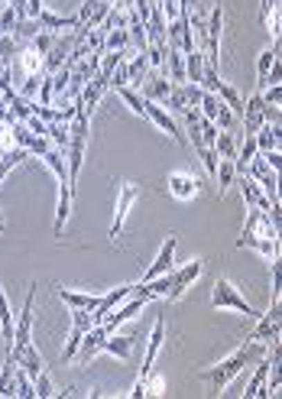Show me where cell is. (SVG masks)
I'll return each instance as SVG.
<instances>
[{
    "instance_id": "19",
    "label": "cell",
    "mask_w": 282,
    "mask_h": 399,
    "mask_svg": "<svg viewBox=\"0 0 282 399\" xmlns=\"http://www.w3.org/2000/svg\"><path fill=\"white\" fill-rule=\"evenodd\" d=\"M39 30H49V33H62V30H78L81 23H78V17L71 13V17H59V13H49V10H42L39 17Z\"/></svg>"
},
{
    "instance_id": "34",
    "label": "cell",
    "mask_w": 282,
    "mask_h": 399,
    "mask_svg": "<svg viewBox=\"0 0 282 399\" xmlns=\"http://www.w3.org/2000/svg\"><path fill=\"white\" fill-rule=\"evenodd\" d=\"M17 52H20V42H17V36H10V33H0V62H10Z\"/></svg>"
},
{
    "instance_id": "4",
    "label": "cell",
    "mask_w": 282,
    "mask_h": 399,
    "mask_svg": "<svg viewBox=\"0 0 282 399\" xmlns=\"http://www.w3.org/2000/svg\"><path fill=\"white\" fill-rule=\"evenodd\" d=\"M94 325L88 309H71V331H69V341H65V350H62V364H71L75 354H78V344L85 338V331Z\"/></svg>"
},
{
    "instance_id": "3",
    "label": "cell",
    "mask_w": 282,
    "mask_h": 399,
    "mask_svg": "<svg viewBox=\"0 0 282 399\" xmlns=\"http://www.w3.org/2000/svg\"><path fill=\"white\" fill-rule=\"evenodd\" d=\"M211 305L214 309H231V312H240V315H247V319H260V312L253 309L250 302L243 299V292L233 286L231 280H218L211 289Z\"/></svg>"
},
{
    "instance_id": "7",
    "label": "cell",
    "mask_w": 282,
    "mask_h": 399,
    "mask_svg": "<svg viewBox=\"0 0 282 399\" xmlns=\"http://www.w3.org/2000/svg\"><path fill=\"white\" fill-rule=\"evenodd\" d=\"M143 117L152 120V124H156V127H159L162 133H169V140L182 143V130H179V124H175V117H172L169 110L162 108L159 101H146V98H143Z\"/></svg>"
},
{
    "instance_id": "42",
    "label": "cell",
    "mask_w": 282,
    "mask_h": 399,
    "mask_svg": "<svg viewBox=\"0 0 282 399\" xmlns=\"http://www.w3.org/2000/svg\"><path fill=\"white\" fill-rule=\"evenodd\" d=\"M26 127H30L33 133H36V137H46V130H49V124H46V120H39L36 114H33V117L26 120Z\"/></svg>"
},
{
    "instance_id": "43",
    "label": "cell",
    "mask_w": 282,
    "mask_h": 399,
    "mask_svg": "<svg viewBox=\"0 0 282 399\" xmlns=\"http://www.w3.org/2000/svg\"><path fill=\"white\" fill-rule=\"evenodd\" d=\"M162 389H166V383H162V377H156V380H150V377H146V396H159Z\"/></svg>"
},
{
    "instance_id": "38",
    "label": "cell",
    "mask_w": 282,
    "mask_h": 399,
    "mask_svg": "<svg viewBox=\"0 0 282 399\" xmlns=\"http://www.w3.org/2000/svg\"><path fill=\"white\" fill-rule=\"evenodd\" d=\"M214 124H218V130H233V127H237V114H233L227 104H221V108H218V117H214Z\"/></svg>"
},
{
    "instance_id": "27",
    "label": "cell",
    "mask_w": 282,
    "mask_h": 399,
    "mask_svg": "<svg viewBox=\"0 0 282 399\" xmlns=\"http://www.w3.org/2000/svg\"><path fill=\"white\" fill-rule=\"evenodd\" d=\"M26 156H30V153L23 150V146H13V150H7V153H3V156H0V182L7 179L13 166H20V162L26 160Z\"/></svg>"
},
{
    "instance_id": "5",
    "label": "cell",
    "mask_w": 282,
    "mask_h": 399,
    "mask_svg": "<svg viewBox=\"0 0 282 399\" xmlns=\"http://www.w3.org/2000/svg\"><path fill=\"white\" fill-rule=\"evenodd\" d=\"M33 305H36V282L30 286V292H26V302H23V309H20V319H17V325H13V341H10V348L13 350H20L30 344V334H33Z\"/></svg>"
},
{
    "instance_id": "26",
    "label": "cell",
    "mask_w": 282,
    "mask_h": 399,
    "mask_svg": "<svg viewBox=\"0 0 282 399\" xmlns=\"http://www.w3.org/2000/svg\"><path fill=\"white\" fill-rule=\"evenodd\" d=\"M13 370H17V360H13L10 350H7V360H3V370H0V396H17V387H13Z\"/></svg>"
},
{
    "instance_id": "45",
    "label": "cell",
    "mask_w": 282,
    "mask_h": 399,
    "mask_svg": "<svg viewBox=\"0 0 282 399\" xmlns=\"http://www.w3.org/2000/svg\"><path fill=\"white\" fill-rule=\"evenodd\" d=\"M13 13H17V20H26V0H10Z\"/></svg>"
},
{
    "instance_id": "1",
    "label": "cell",
    "mask_w": 282,
    "mask_h": 399,
    "mask_svg": "<svg viewBox=\"0 0 282 399\" xmlns=\"http://www.w3.org/2000/svg\"><path fill=\"white\" fill-rule=\"evenodd\" d=\"M253 354H256V344H253V341H243V344L233 350L231 357H224L221 364H214L211 370H204L202 380L211 387V393H221V389L227 387V383H231L237 373H243V367H247V360H250Z\"/></svg>"
},
{
    "instance_id": "28",
    "label": "cell",
    "mask_w": 282,
    "mask_h": 399,
    "mask_svg": "<svg viewBox=\"0 0 282 399\" xmlns=\"http://www.w3.org/2000/svg\"><path fill=\"white\" fill-rule=\"evenodd\" d=\"M214 179H218V189H221V195L233 185V179H237V169H233V160H218V172H214Z\"/></svg>"
},
{
    "instance_id": "8",
    "label": "cell",
    "mask_w": 282,
    "mask_h": 399,
    "mask_svg": "<svg viewBox=\"0 0 282 399\" xmlns=\"http://www.w3.org/2000/svg\"><path fill=\"white\" fill-rule=\"evenodd\" d=\"M202 270H204V260H192V263H185L182 270L172 273V286H169V292H166V299H172V302L182 299L185 289H188V286L202 276Z\"/></svg>"
},
{
    "instance_id": "14",
    "label": "cell",
    "mask_w": 282,
    "mask_h": 399,
    "mask_svg": "<svg viewBox=\"0 0 282 399\" xmlns=\"http://www.w3.org/2000/svg\"><path fill=\"white\" fill-rule=\"evenodd\" d=\"M279 357L276 350H272V357L266 354V357L260 360V367H256V373H253V380L247 383V389H243V399H256V396H270V389H266V377H270V364Z\"/></svg>"
},
{
    "instance_id": "33",
    "label": "cell",
    "mask_w": 282,
    "mask_h": 399,
    "mask_svg": "<svg viewBox=\"0 0 282 399\" xmlns=\"http://www.w3.org/2000/svg\"><path fill=\"white\" fill-rule=\"evenodd\" d=\"M39 81H42V71H30L26 81H23V88L17 91V94L26 98V101H36V94H39Z\"/></svg>"
},
{
    "instance_id": "46",
    "label": "cell",
    "mask_w": 282,
    "mask_h": 399,
    "mask_svg": "<svg viewBox=\"0 0 282 399\" xmlns=\"http://www.w3.org/2000/svg\"><path fill=\"white\" fill-rule=\"evenodd\" d=\"M3 230H7V224H3V214H0V234H3Z\"/></svg>"
},
{
    "instance_id": "29",
    "label": "cell",
    "mask_w": 282,
    "mask_h": 399,
    "mask_svg": "<svg viewBox=\"0 0 282 399\" xmlns=\"http://www.w3.org/2000/svg\"><path fill=\"white\" fill-rule=\"evenodd\" d=\"M13 387H17V396L23 399H33L36 396V387H33V377L26 373V370L17 364V370H13Z\"/></svg>"
},
{
    "instance_id": "20",
    "label": "cell",
    "mask_w": 282,
    "mask_h": 399,
    "mask_svg": "<svg viewBox=\"0 0 282 399\" xmlns=\"http://www.w3.org/2000/svg\"><path fill=\"white\" fill-rule=\"evenodd\" d=\"M59 299L69 305V309H88L94 312L98 309V302H101V296H88V292H75V289H65V286H59Z\"/></svg>"
},
{
    "instance_id": "12",
    "label": "cell",
    "mask_w": 282,
    "mask_h": 399,
    "mask_svg": "<svg viewBox=\"0 0 282 399\" xmlns=\"http://www.w3.org/2000/svg\"><path fill=\"white\" fill-rule=\"evenodd\" d=\"M172 260H175V237L169 234V237L162 240L156 260L150 263V270L143 273V282H150V280H156V276H162V273H169L172 270Z\"/></svg>"
},
{
    "instance_id": "9",
    "label": "cell",
    "mask_w": 282,
    "mask_h": 399,
    "mask_svg": "<svg viewBox=\"0 0 282 399\" xmlns=\"http://www.w3.org/2000/svg\"><path fill=\"white\" fill-rule=\"evenodd\" d=\"M247 341H253V344H260V341H279V299H272V309L266 312V315H260V325L247 334Z\"/></svg>"
},
{
    "instance_id": "22",
    "label": "cell",
    "mask_w": 282,
    "mask_h": 399,
    "mask_svg": "<svg viewBox=\"0 0 282 399\" xmlns=\"http://www.w3.org/2000/svg\"><path fill=\"white\" fill-rule=\"evenodd\" d=\"M202 78H204V56H202V49L185 52V81L202 85Z\"/></svg>"
},
{
    "instance_id": "35",
    "label": "cell",
    "mask_w": 282,
    "mask_h": 399,
    "mask_svg": "<svg viewBox=\"0 0 282 399\" xmlns=\"http://www.w3.org/2000/svg\"><path fill=\"white\" fill-rule=\"evenodd\" d=\"M33 387H36V396H39V399L55 396V387H52V380H49V373H46V370L33 377Z\"/></svg>"
},
{
    "instance_id": "40",
    "label": "cell",
    "mask_w": 282,
    "mask_h": 399,
    "mask_svg": "<svg viewBox=\"0 0 282 399\" xmlns=\"http://www.w3.org/2000/svg\"><path fill=\"white\" fill-rule=\"evenodd\" d=\"M13 26H17V13H13V7H7L0 13V33H13Z\"/></svg>"
},
{
    "instance_id": "23",
    "label": "cell",
    "mask_w": 282,
    "mask_h": 399,
    "mask_svg": "<svg viewBox=\"0 0 282 399\" xmlns=\"http://www.w3.org/2000/svg\"><path fill=\"white\" fill-rule=\"evenodd\" d=\"M214 94H218V98H221V104H227V108H231L233 114H237V117H240V114H243V98H240V91L233 88V85H227V81H221Z\"/></svg>"
},
{
    "instance_id": "41",
    "label": "cell",
    "mask_w": 282,
    "mask_h": 399,
    "mask_svg": "<svg viewBox=\"0 0 282 399\" xmlns=\"http://www.w3.org/2000/svg\"><path fill=\"white\" fill-rule=\"evenodd\" d=\"M263 156V162L270 166L272 172H279V166H282V156H279V150H266V153H260Z\"/></svg>"
},
{
    "instance_id": "44",
    "label": "cell",
    "mask_w": 282,
    "mask_h": 399,
    "mask_svg": "<svg viewBox=\"0 0 282 399\" xmlns=\"http://www.w3.org/2000/svg\"><path fill=\"white\" fill-rule=\"evenodd\" d=\"M42 10H46V7H42V0H26V20H36Z\"/></svg>"
},
{
    "instance_id": "18",
    "label": "cell",
    "mask_w": 282,
    "mask_h": 399,
    "mask_svg": "<svg viewBox=\"0 0 282 399\" xmlns=\"http://www.w3.org/2000/svg\"><path fill=\"white\" fill-rule=\"evenodd\" d=\"M133 344H136V334H107V341H104V350L111 354V357L117 360H130V350Z\"/></svg>"
},
{
    "instance_id": "16",
    "label": "cell",
    "mask_w": 282,
    "mask_h": 399,
    "mask_svg": "<svg viewBox=\"0 0 282 399\" xmlns=\"http://www.w3.org/2000/svg\"><path fill=\"white\" fill-rule=\"evenodd\" d=\"M240 179V192H243V201H247V208H260V211H270L272 208V201L276 198H270L266 192L256 185V182L250 179V176H237Z\"/></svg>"
},
{
    "instance_id": "30",
    "label": "cell",
    "mask_w": 282,
    "mask_h": 399,
    "mask_svg": "<svg viewBox=\"0 0 282 399\" xmlns=\"http://www.w3.org/2000/svg\"><path fill=\"white\" fill-rule=\"evenodd\" d=\"M46 137H49L52 140V146H55V150H69V124H49V130H46Z\"/></svg>"
},
{
    "instance_id": "37",
    "label": "cell",
    "mask_w": 282,
    "mask_h": 399,
    "mask_svg": "<svg viewBox=\"0 0 282 399\" xmlns=\"http://www.w3.org/2000/svg\"><path fill=\"white\" fill-rule=\"evenodd\" d=\"M198 130H202V143H204V146H214L218 133H221V130H218V124H214V120H208V117L198 120Z\"/></svg>"
},
{
    "instance_id": "6",
    "label": "cell",
    "mask_w": 282,
    "mask_h": 399,
    "mask_svg": "<svg viewBox=\"0 0 282 399\" xmlns=\"http://www.w3.org/2000/svg\"><path fill=\"white\" fill-rule=\"evenodd\" d=\"M10 133H13V146H23V150L30 153V156H46V150H52V140L49 137H36L26 124H20V120H13L10 124Z\"/></svg>"
},
{
    "instance_id": "15",
    "label": "cell",
    "mask_w": 282,
    "mask_h": 399,
    "mask_svg": "<svg viewBox=\"0 0 282 399\" xmlns=\"http://www.w3.org/2000/svg\"><path fill=\"white\" fill-rule=\"evenodd\" d=\"M237 247H250L266 260H279V237H260V234H240Z\"/></svg>"
},
{
    "instance_id": "17",
    "label": "cell",
    "mask_w": 282,
    "mask_h": 399,
    "mask_svg": "<svg viewBox=\"0 0 282 399\" xmlns=\"http://www.w3.org/2000/svg\"><path fill=\"white\" fill-rule=\"evenodd\" d=\"M71 214V182L62 179L59 182V205H55V237H62V230L69 224Z\"/></svg>"
},
{
    "instance_id": "21",
    "label": "cell",
    "mask_w": 282,
    "mask_h": 399,
    "mask_svg": "<svg viewBox=\"0 0 282 399\" xmlns=\"http://www.w3.org/2000/svg\"><path fill=\"white\" fill-rule=\"evenodd\" d=\"M169 91H172V81L166 78V75H162V71H156V75H152L150 81H146V85H143V94L140 98H146V101H166L169 98Z\"/></svg>"
},
{
    "instance_id": "13",
    "label": "cell",
    "mask_w": 282,
    "mask_h": 399,
    "mask_svg": "<svg viewBox=\"0 0 282 399\" xmlns=\"http://www.w3.org/2000/svg\"><path fill=\"white\" fill-rule=\"evenodd\" d=\"M169 192H172V198L192 201L195 195L202 192V185H198V179L188 176V172H172V176H169Z\"/></svg>"
},
{
    "instance_id": "36",
    "label": "cell",
    "mask_w": 282,
    "mask_h": 399,
    "mask_svg": "<svg viewBox=\"0 0 282 399\" xmlns=\"http://www.w3.org/2000/svg\"><path fill=\"white\" fill-rule=\"evenodd\" d=\"M218 108H221V98H218V94H211V91H204L202 104H198V110H202V117L214 120V117H218Z\"/></svg>"
},
{
    "instance_id": "11",
    "label": "cell",
    "mask_w": 282,
    "mask_h": 399,
    "mask_svg": "<svg viewBox=\"0 0 282 399\" xmlns=\"http://www.w3.org/2000/svg\"><path fill=\"white\" fill-rule=\"evenodd\" d=\"M162 338H166V321L156 319V325H152V331H150V341H146V357H143V367H140V377L136 380H146L152 373V364H156V357H159Z\"/></svg>"
},
{
    "instance_id": "25",
    "label": "cell",
    "mask_w": 282,
    "mask_h": 399,
    "mask_svg": "<svg viewBox=\"0 0 282 399\" xmlns=\"http://www.w3.org/2000/svg\"><path fill=\"white\" fill-rule=\"evenodd\" d=\"M0 334H3L7 348H10V341H13V312H10L7 296H3V286H0Z\"/></svg>"
},
{
    "instance_id": "24",
    "label": "cell",
    "mask_w": 282,
    "mask_h": 399,
    "mask_svg": "<svg viewBox=\"0 0 282 399\" xmlns=\"http://www.w3.org/2000/svg\"><path fill=\"white\" fill-rule=\"evenodd\" d=\"M214 153H218V160H237V140H233L231 130H221V133H218Z\"/></svg>"
},
{
    "instance_id": "2",
    "label": "cell",
    "mask_w": 282,
    "mask_h": 399,
    "mask_svg": "<svg viewBox=\"0 0 282 399\" xmlns=\"http://www.w3.org/2000/svg\"><path fill=\"white\" fill-rule=\"evenodd\" d=\"M136 198H140V185H136V182H127V179H117V205H114V221H111V230H107L111 240H121L123 224L130 218Z\"/></svg>"
},
{
    "instance_id": "31",
    "label": "cell",
    "mask_w": 282,
    "mask_h": 399,
    "mask_svg": "<svg viewBox=\"0 0 282 399\" xmlns=\"http://www.w3.org/2000/svg\"><path fill=\"white\" fill-rule=\"evenodd\" d=\"M117 91V98H123V104L133 110V114H140L143 117V98H140V91L133 88V85H123V88H114Z\"/></svg>"
},
{
    "instance_id": "32",
    "label": "cell",
    "mask_w": 282,
    "mask_h": 399,
    "mask_svg": "<svg viewBox=\"0 0 282 399\" xmlns=\"http://www.w3.org/2000/svg\"><path fill=\"white\" fill-rule=\"evenodd\" d=\"M20 65H23V71L30 75V71H42V56L36 49H33L30 42L23 46V52H20Z\"/></svg>"
},
{
    "instance_id": "10",
    "label": "cell",
    "mask_w": 282,
    "mask_h": 399,
    "mask_svg": "<svg viewBox=\"0 0 282 399\" xmlns=\"http://www.w3.org/2000/svg\"><path fill=\"white\" fill-rule=\"evenodd\" d=\"M104 341H107V328H104V325H91V328L85 331V338H81L75 360H85V364H88L91 357H98L104 350Z\"/></svg>"
},
{
    "instance_id": "39",
    "label": "cell",
    "mask_w": 282,
    "mask_h": 399,
    "mask_svg": "<svg viewBox=\"0 0 282 399\" xmlns=\"http://www.w3.org/2000/svg\"><path fill=\"white\" fill-rule=\"evenodd\" d=\"M55 98V88H52V75L42 71V81H39V104H52Z\"/></svg>"
}]
</instances>
